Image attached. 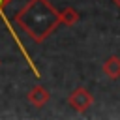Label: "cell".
<instances>
[{
    "instance_id": "cell-1",
    "label": "cell",
    "mask_w": 120,
    "mask_h": 120,
    "mask_svg": "<svg viewBox=\"0 0 120 120\" xmlns=\"http://www.w3.org/2000/svg\"><path fill=\"white\" fill-rule=\"evenodd\" d=\"M15 22L36 43H43L60 24V11L49 0H28L17 13Z\"/></svg>"
},
{
    "instance_id": "cell-2",
    "label": "cell",
    "mask_w": 120,
    "mask_h": 120,
    "mask_svg": "<svg viewBox=\"0 0 120 120\" xmlns=\"http://www.w3.org/2000/svg\"><path fill=\"white\" fill-rule=\"evenodd\" d=\"M11 4V0H0V19L4 21V24H6V28H8V32H9V36L15 39V43H17V49L21 51V54L24 56V60H26V64L30 66V69H32V73H34V77H41L39 75V69L36 68V64H34V60H32V56L26 52V49H24V45H22V41L19 39V36H17V32H15V28H13V24L9 22V19L6 17V8Z\"/></svg>"
},
{
    "instance_id": "cell-3",
    "label": "cell",
    "mask_w": 120,
    "mask_h": 120,
    "mask_svg": "<svg viewBox=\"0 0 120 120\" xmlns=\"http://www.w3.org/2000/svg\"><path fill=\"white\" fill-rule=\"evenodd\" d=\"M68 103H69V107H71L73 111H77V112H86V111L92 107V103H94V96H92V92H90L88 88L77 86V88H73V90L69 92Z\"/></svg>"
},
{
    "instance_id": "cell-4",
    "label": "cell",
    "mask_w": 120,
    "mask_h": 120,
    "mask_svg": "<svg viewBox=\"0 0 120 120\" xmlns=\"http://www.w3.org/2000/svg\"><path fill=\"white\" fill-rule=\"evenodd\" d=\"M26 98H28V101H30L34 107H43V105L51 99V94H49V90H47L45 86H41V84H34V86L28 90Z\"/></svg>"
},
{
    "instance_id": "cell-5",
    "label": "cell",
    "mask_w": 120,
    "mask_h": 120,
    "mask_svg": "<svg viewBox=\"0 0 120 120\" xmlns=\"http://www.w3.org/2000/svg\"><path fill=\"white\" fill-rule=\"evenodd\" d=\"M103 73L111 79V81H116L120 79V56H109L105 62H103Z\"/></svg>"
},
{
    "instance_id": "cell-6",
    "label": "cell",
    "mask_w": 120,
    "mask_h": 120,
    "mask_svg": "<svg viewBox=\"0 0 120 120\" xmlns=\"http://www.w3.org/2000/svg\"><path fill=\"white\" fill-rule=\"evenodd\" d=\"M79 19H81L79 11H77L75 8H71V6H68V8H64V9L60 11V21H62V24H66V26H73Z\"/></svg>"
},
{
    "instance_id": "cell-7",
    "label": "cell",
    "mask_w": 120,
    "mask_h": 120,
    "mask_svg": "<svg viewBox=\"0 0 120 120\" xmlns=\"http://www.w3.org/2000/svg\"><path fill=\"white\" fill-rule=\"evenodd\" d=\"M112 2H114V4H116V6L120 8V0H112Z\"/></svg>"
}]
</instances>
